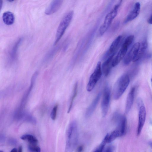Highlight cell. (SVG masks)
Segmentation results:
<instances>
[{
  "instance_id": "1",
  "label": "cell",
  "mask_w": 152,
  "mask_h": 152,
  "mask_svg": "<svg viewBox=\"0 0 152 152\" xmlns=\"http://www.w3.org/2000/svg\"><path fill=\"white\" fill-rule=\"evenodd\" d=\"M78 133L77 122L72 121L69 124L66 133L64 152H72L77 143Z\"/></svg>"
},
{
  "instance_id": "2",
  "label": "cell",
  "mask_w": 152,
  "mask_h": 152,
  "mask_svg": "<svg viewBox=\"0 0 152 152\" xmlns=\"http://www.w3.org/2000/svg\"><path fill=\"white\" fill-rule=\"evenodd\" d=\"M130 81L127 74L122 75L117 80L113 88V96L115 100L118 99L121 96L129 86Z\"/></svg>"
},
{
  "instance_id": "3",
  "label": "cell",
  "mask_w": 152,
  "mask_h": 152,
  "mask_svg": "<svg viewBox=\"0 0 152 152\" xmlns=\"http://www.w3.org/2000/svg\"><path fill=\"white\" fill-rule=\"evenodd\" d=\"M122 1L121 0L119 1L111 11L106 15L104 22L99 30L98 34L99 36L103 35L109 27L113 20L117 15Z\"/></svg>"
},
{
  "instance_id": "4",
  "label": "cell",
  "mask_w": 152,
  "mask_h": 152,
  "mask_svg": "<svg viewBox=\"0 0 152 152\" xmlns=\"http://www.w3.org/2000/svg\"><path fill=\"white\" fill-rule=\"evenodd\" d=\"M73 15V11H70L67 12L63 17L57 28L54 45H56L62 37L69 25Z\"/></svg>"
},
{
  "instance_id": "5",
  "label": "cell",
  "mask_w": 152,
  "mask_h": 152,
  "mask_svg": "<svg viewBox=\"0 0 152 152\" xmlns=\"http://www.w3.org/2000/svg\"><path fill=\"white\" fill-rule=\"evenodd\" d=\"M134 38V35H130L124 40L120 50L113 60L112 64V67L116 66L123 59L127 53L129 48L132 44Z\"/></svg>"
},
{
  "instance_id": "6",
  "label": "cell",
  "mask_w": 152,
  "mask_h": 152,
  "mask_svg": "<svg viewBox=\"0 0 152 152\" xmlns=\"http://www.w3.org/2000/svg\"><path fill=\"white\" fill-rule=\"evenodd\" d=\"M102 73L101 64L100 61L97 63L96 67L91 75L89 81L86 86L87 91H92L95 86L97 82L101 78Z\"/></svg>"
},
{
  "instance_id": "7",
  "label": "cell",
  "mask_w": 152,
  "mask_h": 152,
  "mask_svg": "<svg viewBox=\"0 0 152 152\" xmlns=\"http://www.w3.org/2000/svg\"><path fill=\"white\" fill-rule=\"evenodd\" d=\"M123 36L120 35L113 42L109 48L102 57L103 60H105L110 56L116 54L123 40Z\"/></svg>"
},
{
  "instance_id": "8",
  "label": "cell",
  "mask_w": 152,
  "mask_h": 152,
  "mask_svg": "<svg viewBox=\"0 0 152 152\" xmlns=\"http://www.w3.org/2000/svg\"><path fill=\"white\" fill-rule=\"evenodd\" d=\"M140 45V43L137 42L131 47L123 59V63L124 65H128L132 61L134 62L138 53Z\"/></svg>"
},
{
  "instance_id": "9",
  "label": "cell",
  "mask_w": 152,
  "mask_h": 152,
  "mask_svg": "<svg viewBox=\"0 0 152 152\" xmlns=\"http://www.w3.org/2000/svg\"><path fill=\"white\" fill-rule=\"evenodd\" d=\"M110 99V91L108 86H106L104 90L103 96L101 102V110L103 117L107 115L108 110Z\"/></svg>"
},
{
  "instance_id": "10",
  "label": "cell",
  "mask_w": 152,
  "mask_h": 152,
  "mask_svg": "<svg viewBox=\"0 0 152 152\" xmlns=\"http://www.w3.org/2000/svg\"><path fill=\"white\" fill-rule=\"evenodd\" d=\"M113 120L117 124L116 129L119 131L122 136L126 131V117L124 115L115 113L113 115Z\"/></svg>"
},
{
  "instance_id": "11",
  "label": "cell",
  "mask_w": 152,
  "mask_h": 152,
  "mask_svg": "<svg viewBox=\"0 0 152 152\" xmlns=\"http://www.w3.org/2000/svg\"><path fill=\"white\" fill-rule=\"evenodd\" d=\"M138 108L139 109V115L137 135L139 136L141 133L145 123L146 117V111L144 104L138 107Z\"/></svg>"
},
{
  "instance_id": "12",
  "label": "cell",
  "mask_w": 152,
  "mask_h": 152,
  "mask_svg": "<svg viewBox=\"0 0 152 152\" xmlns=\"http://www.w3.org/2000/svg\"><path fill=\"white\" fill-rule=\"evenodd\" d=\"M63 1L59 0L52 1L45 9V13L47 15H50L56 12L61 7Z\"/></svg>"
},
{
  "instance_id": "13",
  "label": "cell",
  "mask_w": 152,
  "mask_h": 152,
  "mask_svg": "<svg viewBox=\"0 0 152 152\" xmlns=\"http://www.w3.org/2000/svg\"><path fill=\"white\" fill-rule=\"evenodd\" d=\"M140 10V4L139 2H137L125 19L124 23H126L135 19L138 15Z\"/></svg>"
},
{
  "instance_id": "14",
  "label": "cell",
  "mask_w": 152,
  "mask_h": 152,
  "mask_svg": "<svg viewBox=\"0 0 152 152\" xmlns=\"http://www.w3.org/2000/svg\"><path fill=\"white\" fill-rule=\"evenodd\" d=\"M115 55L111 56L104 60L101 65L102 72L107 76L109 74L112 67V64Z\"/></svg>"
},
{
  "instance_id": "15",
  "label": "cell",
  "mask_w": 152,
  "mask_h": 152,
  "mask_svg": "<svg viewBox=\"0 0 152 152\" xmlns=\"http://www.w3.org/2000/svg\"><path fill=\"white\" fill-rule=\"evenodd\" d=\"M22 41V38L19 39L12 46L9 55V60L10 62H13L16 59L18 48Z\"/></svg>"
},
{
  "instance_id": "16",
  "label": "cell",
  "mask_w": 152,
  "mask_h": 152,
  "mask_svg": "<svg viewBox=\"0 0 152 152\" xmlns=\"http://www.w3.org/2000/svg\"><path fill=\"white\" fill-rule=\"evenodd\" d=\"M135 92V88L133 87L129 91L127 98L125 106V112H129L133 103Z\"/></svg>"
},
{
  "instance_id": "17",
  "label": "cell",
  "mask_w": 152,
  "mask_h": 152,
  "mask_svg": "<svg viewBox=\"0 0 152 152\" xmlns=\"http://www.w3.org/2000/svg\"><path fill=\"white\" fill-rule=\"evenodd\" d=\"M101 93H99L92 101V102L87 109L85 114L86 118L90 117L93 113L97 105L101 96Z\"/></svg>"
},
{
  "instance_id": "18",
  "label": "cell",
  "mask_w": 152,
  "mask_h": 152,
  "mask_svg": "<svg viewBox=\"0 0 152 152\" xmlns=\"http://www.w3.org/2000/svg\"><path fill=\"white\" fill-rule=\"evenodd\" d=\"M2 19L3 22L5 24L10 25L14 23V15L13 13L10 12H6L3 14Z\"/></svg>"
},
{
  "instance_id": "19",
  "label": "cell",
  "mask_w": 152,
  "mask_h": 152,
  "mask_svg": "<svg viewBox=\"0 0 152 152\" xmlns=\"http://www.w3.org/2000/svg\"><path fill=\"white\" fill-rule=\"evenodd\" d=\"M148 45L147 40L145 39L140 43L138 53L134 62L137 61L142 57L147 48Z\"/></svg>"
},
{
  "instance_id": "20",
  "label": "cell",
  "mask_w": 152,
  "mask_h": 152,
  "mask_svg": "<svg viewBox=\"0 0 152 152\" xmlns=\"http://www.w3.org/2000/svg\"><path fill=\"white\" fill-rule=\"evenodd\" d=\"M21 139L27 141L29 144L37 145L38 140L33 135L30 134H24L20 137Z\"/></svg>"
},
{
  "instance_id": "21",
  "label": "cell",
  "mask_w": 152,
  "mask_h": 152,
  "mask_svg": "<svg viewBox=\"0 0 152 152\" xmlns=\"http://www.w3.org/2000/svg\"><path fill=\"white\" fill-rule=\"evenodd\" d=\"M77 92V83H76L75 85L73 88V94L72 95L70 103V104L67 113H69L71 111L72 107L73 105L74 100L76 97Z\"/></svg>"
},
{
  "instance_id": "22",
  "label": "cell",
  "mask_w": 152,
  "mask_h": 152,
  "mask_svg": "<svg viewBox=\"0 0 152 152\" xmlns=\"http://www.w3.org/2000/svg\"><path fill=\"white\" fill-rule=\"evenodd\" d=\"M107 143L105 139L104 138L101 143L93 152H103L106 144Z\"/></svg>"
},
{
  "instance_id": "23",
  "label": "cell",
  "mask_w": 152,
  "mask_h": 152,
  "mask_svg": "<svg viewBox=\"0 0 152 152\" xmlns=\"http://www.w3.org/2000/svg\"><path fill=\"white\" fill-rule=\"evenodd\" d=\"M28 148L32 152H40L41 149L37 145L29 144Z\"/></svg>"
},
{
  "instance_id": "24",
  "label": "cell",
  "mask_w": 152,
  "mask_h": 152,
  "mask_svg": "<svg viewBox=\"0 0 152 152\" xmlns=\"http://www.w3.org/2000/svg\"><path fill=\"white\" fill-rule=\"evenodd\" d=\"M58 108L57 104L55 105L53 107L50 114V117L52 119L55 120L56 118Z\"/></svg>"
},
{
  "instance_id": "25",
  "label": "cell",
  "mask_w": 152,
  "mask_h": 152,
  "mask_svg": "<svg viewBox=\"0 0 152 152\" xmlns=\"http://www.w3.org/2000/svg\"><path fill=\"white\" fill-rule=\"evenodd\" d=\"M113 148L112 146H109L103 152H113Z\"/></svg>"
},
{
  "instance_id": "26",
  "label": "cell",
  "mask_w": 152,
  "mask_h": 152,
  "mask_svg": "<svg viewBox=\"0 0 152 152\" xmlns=\"http://www.w3.org/2000/svg\"><path fill=\"white\" fill-rule=\"evenodd\" d=\"M9 143L11 145H14L16 143L17 141L15 139L11 138L9 140Z\"/></svg>"
},
{
  "instance_id": "27",
  "label": "cell",
  "mask_w": 152,
  "mask_h": 152,
  "mask_svg": "<svg viewBox=\"0 0 152 152\" xmlns=\"http://www.w3.org/2000/svg\"><path fill=\"white\" fill-rule=\"evenodd\" d=\"M83 150V146L82 145L80 146L77 148L76 152H82Z\"/></svg>"
},
{
  "instance_id": "28",
  "label": "cell",
  "mask_w": 152,
  "mask_h": 152,
  "mask_svg": "<svg viewBox=\"0 0 152 152\" xmlns=\"http://www.w3.org/2000/svg\"><path fill=\"white\" fill-rule=\"evenodd\" d=\"M148 22L149 24L152 25V14L148 19Z\"/></svg>"
},
{
  "instance_id": "29",
  "label": "cell",
  "mask_w": 152,
  "mask_h": 152,
  "mask_svg": "<svg viewBox=\"0 0 152 152\" xmlns=\"http://www.w3.org/2000/svg\"><path fill=\"white\" fill-rule=\"evenodd\" d=\"M23 149L21 145H20L18 148V152H22Z\"/></svg>"
},
{
  "instance_id": "30",
  "label": "cell",
  "mask_w": 152,
  "mask_h": 152,
  "mask_svg": "<svg viewBox=\"0 0 152 152\" xmlns=\"http://www.w3.org/2000/svg\"><path fill=\"white\" fill-rule=\"evenodd\" d=\"M10 152H18V150L16 148H14L11 150Z\"/></svg>"
},
{
  "instance_id": "31",
  "label": "cell",
  "mask_w": 152,
  "mask_h": 152,
  "mask_svg": "<svg viewBox=\"0 0 152 152\" xmlns=\"http://www.w3.org/2000/svg\"><path fill=\"white\" fill-rule=\"evenodd\" d=\"M2 1L1 0H0V9H1V8L2 7Z\"/></svg>"
},
{
  "instance_id": "32",
  "label": "cell",
  "mask_w": 152,
  "mask_h": 152,
  "mask_svg": "<svg viewBox=\"0 0 152 152\" xmlns=\"http://www.w3.org/2000/svg\"><path fill=\"white\" fill-rule=\"evenodd\" d=\"M149 145L150 147L152 148V141H150L149 142Z\"/></svg>"
},
{
  "instance_id": "33",
  "label": "cell",
  "mask_w": 152,
  "mask_h": 152,
  "mask_svg": "<svg viewBox=\"0 0 152 152\" xmlns=\"http://www.w3.org/2000/svg\"><path fill=\"white\" fill-rule=\"evenodd\" d=\"M54 49L53 50V51H52V53H53V52H54ZM52 51L50 53V56H51V55H52Z\"/></svg>"
},
{
  "instance_id": "34",
  "label": "cell",
  "mask_w": 152,
  "mask_h": 152,
  "mask_svg": "<svg viewBox=\"0 0 152 152\" xmlns=\"http://www.w3.org/2000/svg\"><path fill=\"white\" fill-rule=\"evenodd\" d=\"M151 86H152V78H151Z\"/></svg>"
},
{
  "instance_id": "35",
  "label": "cell",
  "mask_w": 152,
  "mask_h": 152,
  "mask_svg": "<svg viewBox=\"0 0 152 152\" xmlns=\"http://www.w3.org/2000/svg\"><path fill=\"white\" fill-rule=\"evenodd\" d=\"M13 1V0H9L8 1L9 2H12L13 1Z\"/></svg>"
},
{
  "instance_id": "36",
  "label": "cell",
  "mask_w": 152,
  "mask_h": 152,
  "mask_svg": "<svg viewBox=\"0 0 152 152\" xmlns=\"http://www.w3.org/2000/svg\"><path fill=\"white\" fill-rule=\"evenodd\" d=\"M0 152H4L3 151H2V150H0Z\"/></svg>"
},
{
  "instance_id": "37",
  "label": "cell",
  "mask_w": 152,
  "mask_h": 152,
  "mask_svg": "<svg viewBox=\"0 0 152 152\" xmlns=\"http://www.w3.org/2000/svg\"></svg>"
},
{
  "instance_id": "38",
  "label": "cell",
  "mask_w": 152,
  "mask_h": 152,
  "mask_svg": "<svg viewBox=\"0 0 152 152\" xmlns=\"http://www.w3.org/2000/svg\"><path fill=\"white\" fill-rule=\"evenodd\" d=\"M152 124V122H151Z\"/></svg>"
}]
</instances>
